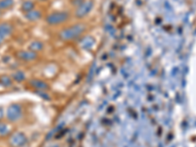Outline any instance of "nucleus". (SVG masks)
Wrapping results in <instances>:
<instances>
[{
  "label": "nucleus",
  "mask_w": 196,
  "mask_h": 147,
  "mask_svg": "<svg viewBox=\"0 0 196 147\" xmlns=\"http://www.w3.org/2000/svg\"><path fill=\"white\" fill-rule=\"evenodd\" d=\"M12 31V27L9 24H1L0 25V44L3 42V40L9 36Z\"/></svg>",
  "instance_id": "obj_1"
},
{
  "label": "nucleus",
  "mask_w": 196,
  "mask_h": 147,
  "mask_svg": "<svg viewBox=\"0 0 196 147\" xmlns=\"http://www.w3.org/2000/svg\"><path fill=\"white\" fill-rule=\"evenodd\" d=\"M18 112H19L18 107H16V106L11 107V108L9 109V113H8L9 118H10V119H12V120H14V119H16V118L19 116Z\"/></svg>",
  "instance_id": "obj_2"
},
{
  "label": "nucleus",
  "mask_w": 196,
  "mask_h": 147,
  "mask_svg": "<svg viewBox=\"0 0 196 147\" xmlns=\"http://www.w3.org/2000/svg\"><path fill=\"white\" fill-rule=\"evenodd\" d=\"M12 4V0H3V1L0 2V7L1 8H6Z\"/></svg>",
  "instance_id": "obj_3"
},
{
  "label": "nucleus",
  "mask_w": 196,
  "mask_h": 147,
  "mask_svg": "<svg viewBox=\"0 0 196 147\" xmlns=\"http://www.w3.org/2000/svg\"><path fill=\"white\" fill-rule=\"evenodd\" d=\"M20 56L23 59H30V57H33V54L32 53H27V52H22L20 54Z\"/></svg>",
  "instance_id": "obj_4"
},
{
  "label": "nucleus",
  "mask_w": 196,
  "mask_h": 147,
  "mask_svg": "<svg viewBox=\"0 0 196 147\" xmlns=\"http://www.w3.org/2000/svg\"><path fill=\"white\" fill-rule=\"evenodd\" d=\"M0 134H5V125H0Z\"/></svg>",
  "instance_id": "obj_5"
},
{
  "label": "nucleus",
  "mask_w": 196,
  "mask_h": 147,
  "mask_svg": "<svg viewBox=\"0 0 196 147\" xmlns=\"http://www.w3.org/2000/svg\"><path fill=\"white\" fill-rule=\"evenodd\" d=\"M1 117H2V110L0 109V118H1Z\"/></svg>",
  "instance_id": "obj_6"
}]
</instances>
